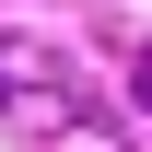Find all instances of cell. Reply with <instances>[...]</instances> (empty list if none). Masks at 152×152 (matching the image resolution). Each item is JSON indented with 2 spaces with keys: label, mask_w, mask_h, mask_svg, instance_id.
I'll return each instance as SVG.
<instances>
[{
  "label": "cell",
  "mask_w": 152,
  "mask_h": 152,
  "mask_svg": "<svg viewBox=\"0 0 152 152\" xmlns=\"http://www.w3.org/2000/svg\"><path fill=\"white\" fill-rule=\"evenodd\" d=\"M129 94H140V105H152V47H140V70H129Z\"/></svg>",
  "instance_id": "cell-1"
}]
</instances>
